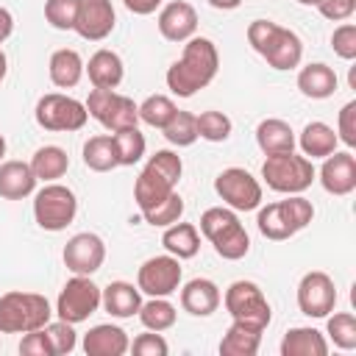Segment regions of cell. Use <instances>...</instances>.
I'll return each instance as SVG.
<instances>
[{
	"instance_id": "obj_22",
	"label": "cell",
	"mask_w": 356,
	"mask_h": 356,
	"mask_svg": "<svg viewBox=\"0 0 356 356\" xmlns=\"http://www.w3.org/2000/svg\"><path fill=\"white\" fill-rule=\"evenodd\" d=\"M89 81L95 89H117L122 83V75H125V67H122V58L114 53V50H97L89 56V64H83Z\"/></svg>"
},
{
	"instance_id": "obj_23",
	"label": "cell",
	"mask_w": 356,
	"mask_h": 356,
	"mask_svg": "<svg viewBox=\"0 0 356 356\" xmlns=\"http://www.w3.org/2000/svg\"><path fill=\"white\" fill-rule=\"evenodd\" d=\"M100 306L111 314V317H134L142 306V292L139 286L128 284V281H111L103 292H100Z\"/></svg>"
},
{
	"instance_id": "obj_44",
	"label": "cell",
	"mask_w": 356,
	"mask_h": 356,
	"mask_svg": "<svg viewBox=\"0 0 356 356\" xmlns=\"http://www.w3.org/2000/svg\"><path fill=\"white\" fill-rule=\"evenodd\" d=\"M331 47L339 58L353 61L356 58V25L353 22H342L339 28H334L331 33Z\"/></svg>"
},
{
	"instance_id": "obj_48",
	"label": "cell",
	"mask_w": 356,
	"mask_h": 356,
	"mask_svg": "<svg viewBox=\"0 0 356 356\" xmlns=\"http://www.w3.org/2000/svg\"><path fill=\"white\" fill-rule=\"evenodd\" d=\"M317 8H320V14H323L325 19H331V22H345V19L353 17L356 0H320Z\"/></svg>"
},
{
	"instance_id": "obj_30",
	"label": "cell",
	"mask_w": 356,
	"mask_h": 356,
	"mask_svg": "<svg viewBox=\"0 0 356 356\" xmlns=\"http://www.w3.org/2000/svg\"><path fill=\"white\" fill-rule=\"evenodd\" d=\"M161 245L175 259H192L200 250V234H197V228L192 222H181L178 220V222H172V225L164 228Z\"/></svg>"
},
{
	"instance_id": "obj_7",
	"label": "cell",
	"mask_w": 356,
	"mask_h": 356,
	"mask_svg": "<svg viewBox=\"0 0 356 356\" xmlns=\"http://www.w3.org/2000/svg\"><path fill=\"white\" fill-rule=\"evenodd\" d=\"M222 303L234 323H245L250 328L264 331L273 320V309H270L264 292L259 289V284H253V281H234L225 289Z\"/></svg>"
},
{
	"instance_id": "obj_38",
	"label": "cell",
	"mask_w": 356,
	"mask_h": 356,
	"mask_svg": "<svg viewBox=\"0 0 356 356\" xmlns=\"http://www.w3.org/2000/svg\"><path fill=\"white\" fill-rule=\"evenodd\" d=\"M181 214H184V200H181V195H178V192H170L164 200H159L156 206H150V209H145V211H142L145 222H147V225H153V228H167V225L178 222V220H181Z\"/></svg>"
},
{
	"instance_id": "obj_11",
	"label": "cell",
	"mask_w": 356,
	"mask_h": 356,
	"mask_svg": "<svg viewBox=\"0 0 356 356\" xmlns=\"http://www.w3.org/2000/svg\"><path fill=\"white\" fill-rule=\"evenodd\" d=\"M214 192L234 211H253L261 206V184L245 167H228L214 178Z\"/></svg>"
},
{
	"instance_id": "obj_16",
	"label": "cell",
	"mask_w": 356,
	"mask_h": 356,
	"mask_svg": "<svg viewBox=\"0 0 356 356\" xmlns=\"http://www.w3.org/2000/svg\"><path fill=\"white\" fill-rule=\"evenodd\" d=\"M320 184L328 195L345 197L356 189V156L348 150H334L331 156H325L323 167H320Z\"/></svg>"
},
{
	"instance_id": "obj_49",
	"label": "cell",
	"mask_w": 356,
	"mask_h": 356,
	"mask_svg": "<svg viewBox=\"0 0 356 356\" xmlns=\"http://www.w3.org/2000/svg\"><path fill=\"white\" fill-rule=\"evenodd\" d=\"M275 25H278V22H273V19H253V22L248 25V42H250V47H253L256 53L264 50V44H267V39L273 36Z\"/></svg>"
},
{
	"instance_id": "obj_47",
	"label": "cell",
	"mask_w": 356,
	"mask_h": 356,
	"mask_svg": "<svg viewBox=\"0 0 356 356\" xmlns=\"http://www.w3.org/2000/svg\"><path fill=\"white\" fill-rule=\"evenodd\" d=\"M19 353L22 356H53V345L44 334V328H36V331H28L19 342Z\"/></svg>"
},
{
	"instance_id": "obj_8",
	"label": "cell",
	"mask_w": 356,
	"mask_h": 356,
	"mask_svg": "<svg viewBox=\"0 0 356 356\" xmlns=\"http://www.w3.org/2000/svg\"><path fill=\"white\" fill-rule=\"evenodd\" d=\"M33 117L39 122V128L44 131H56V134H70V131H81L89 120V111L81 100L61 95V92H50L42 95L36 100Z\"/></svg>"
},
{
	"instance_id": "obj_42",
	"label": "cell",
	"mask_w": 356,
	"mask_h": 356,
	"mask_svg": "<svg viewBox=\"0 0 356 356\" xmlns=\"http://www.w3.org/2000/svg\"><path fill=\"white\" fill-rule=\"evenodd\" d=\"M78 14V0H44V19L56 31H72Z\"/></svg>"
},
{
	"instance_id": "obj_2",
	"label": "cell",
	"mask_w": 356,
	"mask_h": 356,
	"mask_svg": "<svg viewBox=\"0 0 356 356\" xmlns=\"http://www.w3.org/2000/svg\"><path fill=\"white\" fill-rule=\"evenodd\" d=\"M200 234L214 245L217 256L225 261H239L250 250V236L239 222L236 211L228 206H211L200 214Z\"/></svg>"
},
{
	"instance_id": "obj_10",
	"label": "cell",
	"mask_w": 356,
	"mask_h": 356,
	"mask_svg": "<svg viewBox=\"0 0 356 356\" xmlns=\"http://www.w3.org/2000/svg\"><path fill=\"white\" fill-rule=\"evenodd\" d=\"M100 286L92 281V275H72L64 289L58 292L56 300V314L58 320H67L72 325L89 320L100 309Z\"/></svg>"
},
{
	"instance_id": "obj_50",
	"label": "cell",
	"mask_w": 356,
	"mask_h": 356,
	"mask_svg": "<svg viewBox=\"0 0 356 356\" xmlns=\"http://www.w3.org/2000/svg\"><path fill=\"white\" fill-rule=\"evenodd\" d=\"M122 3L131 14H139V17H147L161 6V0H122Z\"/></svg>"
},
{
	"instance_id": "obj_33",
	"label": "cell",
	"mask_w": 356,
	"mask_h": 356,
	"mask_svg": "<svg viewBox=\"0 0 356 356\" xmlns=\"http://www.w3.org/2000/svg\"><path fill=\"white\" fill-rule=\"evenodd\" d=\"M83 164L89 170H95V172H108V170L120 167L117 150H114V139L106 136V134L86 139V145H83Z\"/></svg>"
},
{
	"instance_id": "obj_35",
	"label": "cell",
	"mask_w": 356,
	"mask_h": 356,
	"mask_svg": "<svg viewBox=\"0 0 356 356\" xmlns=\"http://www.w3.org/2000/svg\"><path fill=\"white\" fill-rule=\"evenodd\" d=\"M111 139H114V150H117V161H120V167H134L136 161H142L147 142H145V136L139 134V128H122V131H114Z\"/></svg>"
},
{
	"instance_id": "obj_32",
	"label": "cell",
	"mask_w": 356,
	"mask_h": 356,
	"mask_svg": "<svg viewBox=\"0 0 356 356\" xmlns=\"http://www.w3.org/2000/svg\"><path fill=\"white\" fill-rule=\"evenodd\" d=\"M261 345V331L250 328L245 323H231V328L220 339V353L222 356H253Z\"/></svg>"
},
{
	"instance_id": "obj_20",
	"label": "cell",
	"mask_w": 356,
	"mask_h": 356,
	"mask_svg": "<svg viewBox=\"0 0 356 356\" xmlns=\"http://www.w3.org/2000/svg\"><path fill=\"white\" fill-rule=\"evenodd\" d=\"M131 339L120 325L100 323L83 334V353L86 356H122L128 353Z\"/></svg>"
},
{
	"instance_id": "obj_46",
	"label": "cell",
	"mask_w": 356,
	"mask_h": 356,
	"mask_svg": "<svg viewBox=\"0 0 356 356\" xmlns=\"http://www.w3.org/2000/svg\"><path fill=\"white\" fill-rule=\"evenodd\" d=\"M128 350H134L136 356H167L170 353V345H167V339L159 331H150V334H139L131 342Z\"/></svg>"
},
{
	"instance_id": "obj_37",
	"label": "cell",
	"mask_w": 356,
	"mask_h": 356,
	"mask_svg": "<svg viewBox=\"0 0 356 356\" xmlns=\"http://www.w3.org/2000/svg\"><path fill=\"white\" fill-rule=\"evenodd\" d=\"M195 125H197V136L206 139V142H225L231 136V131H234L231 117L222 114V111H214V108L200 111L195 117Z\"/></svg>"
},
{
	"instance_id": "obj_40",
	"label": "cell",
	"mask_w": 356,
	"mask_h": 356,
	"mask_svg": "<svg viewBox=\"0 0 356 356\" xmlns=\"http://www.w3.org/2000/svg\"><path fill=\"white\" fill-rule=\"evenodd\" d=\"M325 331L331 337V342L342 350H353L356 348V317L350 312H337L328 317Z\"/></svg>"
},
{
	"instance_id": "obj_53",
	"label": "cell",
	"mask_w": 356,
	"mask_h": 356,
	"mask_svg": "<svg viewBox=\"0 0 356 356\" xmlns=\"http://www.w3.org/2000/svg\"><path fill=\"white\" fill-rule=\"evenodd\" d=\"M6 72H8V58H6V53L0 50V81L6 78Z\"/></svg>"
},
{
	"instance_id": "obj_45",
	"label": "cell",
	"mask_w": 356,
	"mask_h": 356,
	"mask_svg": "<svg viewBox=\"0 0 356 356\" xmlns=\"http://www.w3.org/2000/svg\"><path fill=\"white\" fill-rule=\"evenodd\" d=\"M337 139L345 142L348 147H356V100H348L339 108V117H337Z\"/></svg>"
},
{
	"instance_id": "obj_19",
	"label": "cell",
	"mask_w": 356,
	"mask_h": 356,
	"mask_svg": "<svg viewBox=\"0 0 356 356\" xmlns=\"http://www.w3.org/2000/svg\"><path fill=\"white\" fill-rule=\"evenodd\" d=\"M220 286L211 278H192L181 286V309L192 317H209L220 309Z\"/></svg>"
},
{
	"instance_id": "obj_55",
	"label": "cell",
	"mask_w": 356,
	"mask_h": 356,
	"mask_svg": "<svg viewBox=\"0 0 356 356\" xmlns=\"http://www.w3.org/2000/svg\"><path fill=\"white\" fill-rule=\"evenodd\" d=\"M298 3H300V6H317L320 0H298Z\"/></svg>"
},
{
	"instance_id": "obj_31",
	"label": "cell",
	"mask_w": 356,
	"mask_h": 356,
	"mask_svg": "<svg viewBox=\"0 0 356 356\" xmlns=\"http://www.w3.org/2000/svg\"><path fill=\"white\" fill-rule=\"evenodd\" d=\"M28 164H31L36 181L50 184V181H58V178L70 170V156H67V150L58 147V145H44V147H39V150L33 153V159H31Z\"/></svg>"
},
{
	"instance_id": "obj_34",
	"label": "cell",
	"mask_w": 356,
	"mask_h": 356,
	"mask_svg": "<svg viewBox=\"0 0 356 356\" xmlns=\"http://www.w3.org/2000/svg\"><path fill=\"white\" fill-rule=\"evenodd\" d=\"M139 320H142V325L147 328V331H167V328H172L175 325V317H178V312H175V306L167 300V298H150L147 303H142L139 306Z\"/></svg>"
},
{
	"instance_id": "obj_12",
	"label": "cell",
	"mask_w": 356,
	"mask_h": 356,
	"mask_svg": "<svg viewBox=\"0 0 356 356\" xmlns=\"http://www.w3.org/2000/svg\"><path fill=\"white\" fill-rule=\"evenodd\" d=\"M136 286L150 298H170L181 286V259L167 253V256H153L142 261L136 273Z\"/></svg>"
},
{
	"instance_id": "obj_39",
	"label": "cell",
	"mask_w": 356,
	"mask_h": 356,
	"mask_svg": "<svg viewBox=\"0 0 356 356\" xmlns=\"http://www.w3.org/2000/svg\"><path fill=\"white\" fill-rule=\"evenodd\" d=\"M161 134H164V139H167L170 145H175V147H189V145H195V139H197L195 114L178 108L175 117L161 128Z\"/></svg>"
},
{
	"instance_id": "obj_5",
	"label": "cell",
	"mask_w": 356,
	"mask_h": 356,
	"mask_svg": "<svg viewBox=\"0 0 356 356\" xmlns=\"http://www.w3.org/2000/svg\"><path fill=\"white\" fill-rule=\"evenodd\" d=\"M261 178H264V184H267L273 192H281V195H300L303 189L312 186V181H314V167H312V159L298 156L295 150H289V153H275V156H267V159H264V164H261Z\"/></svg>"
},
{
	"instance_id": "obj_21",
	"label": "cell",
	"mask_w": 356,
	"mask_h": 356,
	"mask_svg": "<svg viewBox=\"0 0 356 356\" xmlns=\"http://www.w3.org/2000/svg\"><path fill=\"white\" fill-rule=\"evenodd\" d=\"M36 192V175L28 161H0V197L22 200Z\"/></svg>"
},
{
	"instance_id": "obj_9",
	"label": "cell",
	"mask_w": 356,
	"mask_h": 356,
	"mask_svg": "<svg viewBox=\"0 0 356 356\" xmlns=\"http://www.w3.org/2000/svg\"><path fill=\"white\" fill-rule=\"evenodd\" d=\"M83 106H86L89 117H95L111 134L139 125V106L131 97L117 95L114 89H92Z\"/></svg>"
},
{
	"instance_id": "obj_43",
	"label": "cell",
	"mask_w": 356,
	"mask_h": 356,
	"mask_svg": "<svg viewBox=\"0 0 356 356\" xmlns=\"http://www.w3.org/2000/svg\"><path fill=\"white\" fill-rule=\"evenodd\" d=\"M147 164H150L156 172H161L170 184H175V186H178L181 172H184V161H181V156H178V153H172V150H156V153L147 159Z\"/></svg>"
},
{
	"instance_id": "obj_6",
	"label": "cell",
	"mask_w": 356,
	"mask_h": 356,
	"mask_svg": "<svg viewBox=\"0 0 356 356\" xmlns=\"http://www.w3.org/2000/svg\"><path fill=\"white\" fill-rule=\"evenodd\" d=\"M78 214V200L75 192L64 184H44L36 195H33V220L42 231H64Z\"/></svg>"
},
{
	"instance_id": "obj_27",
	"label": "cell",
	"mask_w": 356,
	"mask_h": 356,
	"mask_svg": "<svg viewBox=\"0 0 356 356\" xmlns=\"http://www.w3.org/2000/svg\"><path fill=\"white\" fill-rule=\"evenodd\" d=\"M47 72H50V81L53 86L58 89H72L78 86L81 75H83V58L78 50L72 47H61L50 56V64H47Z\"/></svg>"
},
{
	"instance_id": "obj_13",
	"label": "cell",
	"mask_w": 356,
	"mask_h": 356,
	"mask_svg": "<svg viewBox=\"0 0 356 356\" xmlns=\"http://www.w3.org/2000/svg\"><path fill=\"white\" fill-rule=\"evenodd\" d=\"M337 306V286H334V278L323 270H312L300 278L298 284V309L306 314V317H328Z\"/></svg>"
},
{
	"instance_id": "obj_28",
	"label": "cell",
	"mask_w": 356,
	"mask_h": 356,
	"mask_svg": "<svg viewBox=\"0 0 356 356\" xmlns=\"http://www.w3.org/2000/svg\"><path fill=\"white\" fill-rule=\"evenodd\" d=\"M170 192H175V184H170L161 172H156L150 164H145V170L139 172L136 184H134V200H136L139 211L156 206V203L164 200Z\"/></svg>"
},
{
	"instance_id": "obj_26",
	"label": "cell",
	"mask_w": 356,
	"mask_h": 356,
	"mask_svg": "<svg viewBox=\"0 0 356 356\" xmlns=\"http://www.w3.org/2000/svg\"><path fill=\"white\" fill-rule=\"evenodd\" d=\"M256 145L264 156L289 153V150H295V131L289 128V122H284L278 117L261 120L256 125Z\"/></svg>"
},
{
	"instance_id": "obj_25",
	"label": "cell",
	"mask_w": 356,
	"mask_h": 356,
	"mask_svg": "<svg viewBox=\"0 0 356 356\" xmlns=\"http://www.w3.org/2000/svg\"><path fill=\"white\" fill-rule=\"evenodd\" d=\"M328 339L312 325H295L281 339V356H325Z\"/></svg>"
},
{
	"instance_id": "obj_36",
	"label": "cell",
	"mask_w": 356,
	"mask_h": 356,
	"mask_svg": "<svg viewBox=\"0 0 356 356\" xmlns=\"http://www.w3.org/2000/svg\"><path fill=\"white\" fill-rule=\"evenodd\" d=\"M175 111H178V106L167 95H150L139 103V120L150 128H159V131L175 117Z\"/></svg>"
},
{
	"instance_id": "obj_51",
	"label": "cell",
	"mask_w": 356,
	"mask_h": 356,
	"mask_svg": "<svg viewBox=\"0 0 356 356\" xmlns=\"http://www.w3.org/2000/svg\"><path fill=\"white\" fill-rule=\"evenodd\" d=\"M11 31H14V17H11V11H8V8H3V6H0V44L11 36Z\"/></svg>"
},
{
	"instance_id": "obj_17",
	"label": "cell",
	"mask_w": 356,
	"mask_h": 356,
	"mask_svg": "<svg viewBox=\"0 0 356 356\" xmlns=\"http://www.w3.org/2000/svg\"><path fill=\"white\" fill-rule=\"evenodd\" d=\"M273 70H295L303 58V42L295 31L284 28V25H275L273 36L267 39L264 50L259 53Z\"/></svg>"
},
{
	"instance_id": "obj_52",
	"label": "cell",
	"mask_w": 356,
	"mask_h": 356,
	"mask_svg": "<svg viewBox=\"0 0 356 356\" xmlns=\"http://www.w3.org/2000/svg\"><path fill=\"white\" fill-rule=\"evenodd\" d=\"M211 8H220V11H234V8H239V3L242 0H206Z\"/></svg>"
},
{
	"instance_id": "obj_54",
	"label": "cell",
	"mask_w": 356,
	"mask_h": 356,
	"mask_svg": "<svg viewBox=\"0 0 356 356\" xmlns=\"http://www.w3.org/2000/svg\"><path fill=\"white\" fill-rule=\"evenodd\" d=\"M3 156H6V136L0 134V161H3Z\"/></svg>"
},
{
	"instance_id": "obj_15",
	"label": "cell",
	"mask_w": 356,
	"mask_h": 356,
	"mask_svg": "<svg viewBox=\"0 0 356 356\" xmlns=\"http://www.w3.org/2000/svg\"><path fill=\"white\" fill-rule=\"evenodd\" d=\"M117 14L111 0H78V14H75V33L89 42H100L114 31Z\"/></svg>"
},
{
	"instance_id": "obj_3",
	"label": "cell",
	"mask_w": 356,
	"mask_h": 356,
	"mask_svg": "<svg viewBox=\"0 0 356 356\" xmlns=\"http://www.w3.org/2000/svg\"><path fill=\"white\" fill-rule=\"evenodd\" d=\"M53 317L50 300L39 292L0 295V334H28L44 328Z\"/></svg>"
},
{
	"instance_id": "obj_18",
	"label": "cell",
	"mask_w": 356,
	"mask_h": 356,
	"mask_svg": "<svg viewBox=\"0 0 356 356\" xmlns=\"http://www.w3.org/2000/svg\"><path fill=\"white\" fill-rule=\"evenodd\" d=\"M197 31V11L186 0H172L159 11V33L167 42H186Z\"/></svg>"
},
{
	"instance_id": "obj_41",
	"label": "cell",
	"mask_w": 356,
	"mask_h": 356,
	"mask_svg": "<svg viewBox=\"0 0 356 356\" xmlns=\"http://www.w3.org/2000/svg\"><path fill=\"white\" fill-rule=\"evenodd\" d=\"M44 334H47V339H50V345H53V356H67V353H72L75 345H78L75 328H72V323H67V320H50V323L44 325Z\"/></svg>"
},
{
	"instance_id": "obj_1",
	"label": "cell",
	"mask_w": 356,
	"mask_h": 356,
	"mask_svg": "<svg viewBox=\"0 0 356 356\" xmlns=\"http://www.w3.org/2000/svg\"><path fill=\"white\" fill-rule=\"evenodd\" d=\"M220 70L217 44L206 36H192L184 44L181 58L167 70V89L178 97H192L195 92L206 89Z\"/></svg>"
},
{
	"instance_id": "obj_24",
	"label": "cell",
	"mask_w": 356,
	"mask_h": 356,
	"mask_svg": "<svg viewBox=\"0 0 356 356\" xmlns=\"http://www.w3.org/2000/svg\"><path fill=\"white\" fill-rule=\"evenodd\" d=\"M298 89H300L303 97L325 100V97H331L337 92V72L323 61L306 64L298 72Z\"/></svg>"
},
{
	"instance_id": "obj_29",
	"label": "cell",
	"mask_w": 356,
	"mask_h": 356,
	"mask_svg": "<svg viewBox=\"0 0 356 356\" xmlns=\"http://www.w3.org/2000/svg\"><path fill=\"white\" fill-rule=\"evenodd\" d=\"M298 145H300V150H303L306 159H325V156H331V153L337 150L339 139H337V134H334L331 125L314 120V122H309V125L300 131Z\"/></svg>"
},
{
	"instance_id": "obj_4",
	"label": "cell",
	"mask_w": 356,
	"mask_h": 356,
	"mask_svg": "<svg viewBox=\"0 0 356 356\" xmlns=\"http://www.w3.org/2000/svg\"><path fill=\"white\" fill-rule=\"evenodd\" d=\"M312 220H314V206H312V200H306V197H300V195H289L286 200L259 206L256 225H259L261 236L281 242V239H289V236H295L298 231H303Z\"/></svg>"
},
{
	"instance_id": "obj_14",
	"label": "cell",
	"mask_w": 356,
	"mask_h": 356,
	"mask_svg": "<svg viewBox=\"0 0 356 356\" xmlns=\"http://www.w3.org/2000/svg\"><path fill=\"white\" fill-rule=\"evenodd\" d=\"M61 259L72 275H95L106 261V245L97 234L81 231L67 239Z\"/></svg>"
}]
</instances>
